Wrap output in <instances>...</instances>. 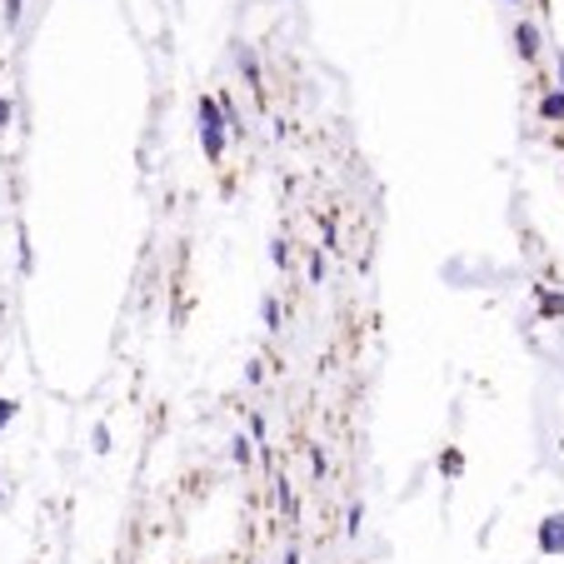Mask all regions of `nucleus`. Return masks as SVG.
<instances>
[{
	"mask_svg": "<svg viewBox=\"0 0 564 564\" xmlns=\"http://www.w3.org/2000/svg\"><path fill=\"white\" fill-rule=\"evenodd\" d=\"M195 115H200V145H205L210 161H220V155H225V141H230V120H225V110H220L215 95H200Z\"/></svg>",
	"mask_w": 564,
	"mask_h": 564,
	"instance_id": "1",
	"label": "nucleus"
},
{
	"mask_svg": "<svg viewBox=\"0 0 564 564\" xmlns=\"http://www.w3.org/2000/svg\"><path fill=\"white\" fill-rule=\"evenodd\" d=\"M539 555H564V515H549L539 525Z\"/></svg>",
	"mask_w": 564,
	"mask_h": 564,
	"instance_id": "2",
	"label": "nucleus"
},
{
	"mask_svg": "<svg viewBox=\"0 0 564 564\" xmlns=\"http://www.w3.org/2000/svg\"><path fill=\"white\" fill-rule=\"evenodd\" d=\"M515 50H519L525 60H535V56H539V30H535V26H515Z\"/></svg>",
	"mask_w": 564,
	"mask_h": 564,
	"instance_id": "3",
	"label": "nucleus"
},
{
	"mask_svg": "<svg viewBox=\"0 0 564 564\" xmlns=\"http://www.w3.org/2000/svg\"><path fill=\"white\" fill-rule=\"evenodd\" d=\"M539 115H545V120H564V90H549L545 100H539Z\"/></svg>",
	"mask_w": 564,
	"mask_h": 564,
	"instance_id": "4",
	"label": "nucleus"
},
{
	"mask_svg": "<svg viewBox=\"0 0 564 564\" xmlns=\"http://www.w3.org/2000/svg\"><path fill=\"white\" fill-rule=\"evenodd\" d=\"M240 70H245V80H250V85H260V60H255V50H250V46L240 50Z\"/></svg>",
	"mask_w": 564,
	"mask_h": 564,
	"instance_id": "5",
	"label": "nucleus"
},
{
	"mask_svg": "<svg viewBox=\"0 0 564 564\" xmlns=\"http://www.w3.org/2000/svg\"><path fill=\"white\" fill-rule=\"evenodd\" d=\"M260 315H265V325H270V329L280 325V305H275V300H265V305H260Z\"/></svg>",
	"mask_w": 564,
	"mask_h": 564,
	"instance_id": "6",
	"label": "nucleus"
},
{
	"mask_svg": "<svg viewBox=\"0 0 564 564\" xmlns=\"http://www.w3.org/2000/svg\"><path fill=\"white\" fill-rule=\"evenodd\" d=\"M16 410H20V404H16V400H0V430H5V424H10V420H16Z\"/></svg>",
	"mask_w": 564,
	"mask_h": 564,
	"instance_id": "7",
	"label": "nucleus"
},
{
	"mask_svg": "<svg viewBox=\"0 0 564 564\" xmlns=\"http://www.w3.org/2000/svg\"><path fill=\"white\" fill-rule=\"evenodd\" d=\"M235 460H240V465H250V460H255V450H250V440H235Z\"/></svg>",
	"mask_w": 564,
	"mask_h": 564,
	"instance_id": "8",
	"label": "nucleus"
},
{
	"mask_svg": "<svg viewBox=\"0 0 564 564\" xmlns=\"http://www.w3.org/2000/svg\"><path fill=\"white\" fill-rule=\"evenodd\" d=\"M10 120H16V105H10V100H0V131H5Z\"/></svg>",
	"mask_w": 564,
	"mask_h": 564,
	"instance_id": "9",
	"label": "nucleus"
},
{
	"mask_svg": "<svg viewBox=\"0 0 564 564\" xmlns=\"http://www.w3.org/2000/svg\"><path fill=\"white\" fill-rule=\"evenodd\" d=\"M5 20H10V26L20 20V0H5Z\"/></svg>",
	"mask_w": 564,
	"mask_h": 564,
	"instance_id": "10",
	"label": "nucleus"
},
{
	"mask_svg": "<svg viewBox=\"0 0 564 564\" xmlns=\"http://www.w3.org/2000/svg\"><path fill=\"white\" fill-rule=\"evenodd\" d=\"M555 66H559V90H564V50H559V60H555Z\"/></svg>",
	"mask_w": 564,
	"mask_h": 564,
	"instance_id": "11",
	"label": "nucleus"
},
{
	"mask_svg": "<svg viewBox=\"0 0 564 564\" xmlns=\"http://www.w3.org/2000/svg\"><path fill=\"white\" fill-rule=\"evenodd\" d=\"M285 564H300V555H295V549H290V555H285Z\"/></svg>",
	"mask_w": 564,
	"mask_h": 564,
	"instance_id": "12",
	"label": "nucleus"
}]
</instances>
